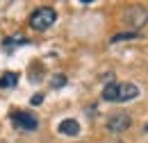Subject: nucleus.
<instances>
[{
    "label": "nucleus",
    "mask_w": 148,
    "mask_h": 143,
    "mask_svg": "<svg viewBox=\"0 0 148 143\" xmlns=\"http://www.w3.org/2000/svg\"><path fill=\"white\" fill-rule=\"evenodd\" d=\"M103 100L107 102H119V82H110L103 89Z\"/></svg>",
    "instance_id": "obj_7"
},
{
    "label": "nucleus",
    "mask_w": 148,
    "mask_h": 143,
    "mask_svg": "<svg viewBox=\"0 0 148 143\" xmlns=\"http://www.w3.org/2000/svg\"><path fill=\"white\" fill-rule=\"evenodd\" d=\"M64 84H66V75H55V77H53V86H55V89L64 86Z\"/></svg>",
    "instance_id": "obj_11"
},
{
    "label": "nucleus",
    "mask_w": 148,
    "mask_h": 143,
    "mask_svg": "<svg viewBox=\"0 0 148 143\" xmlns=\"http://www.w3.org/2000/svg\"><path fill=\"white\" fill-rule=\"evenodd\" d=\"M43 102V93H34L32 95V105H41Z\"/></svg>",
    "instance_id": "obj_12"
},
{
    "label": "nucleus",
    "mask_w": 148,
    "mask_h": 143,
    "mask_svg": "<svg viewBox=\"0 0 148 143\" xmlns=\"http://www.w3.org/2000/svg\"><path fill=\"white\" fill-rule=\"evenodd\" d=\"M59 134H64V136H77V134H80V123L73 121V118L62 121V123H59Z\"/></svg>",
    "instance_id": "obj_6"
},
{
    "label": "nucleus",
    "mask_w": 148,
    "mask_h": 143,
    "mask_svg": "<svg viewBox=\"0 0 148 143\" xmlns=\"http://www.w3.org/2000/svg\"><path fill=\"white\" fill-rule=\"evenodd\" d=\"M146 132H148V125H146Z\"/></svg>",
    "instance_id": "obj_13"
},
{
    "label": "nucleus",
    "mask_w": 148,
    "mask_h": 143,
    "mask_svg": "<svg viewBox=\"0 0 148 143\" xmlns=\"http://www.w3.org/2000/svg\"><path fill=\"white\" fill-rule=\"evenodd\" d=\"M12 121H14V125H16V127L27 129V132H32V129H37V127H39V121L30 114V111H14V114H12Z\"/></svg>",
    "instance_id": "obj_4"
},
{
    "label": "nucleus",
    "mask_w": 148,
    "mask_h": 143,
    "mask_svg": "<svg viewBox=\"0 0 148 143\" xmlns=\"http://www.w3.org/2000/svg\"><path fill=\"white\" fill-rule=\"evenodd\" d=\"M55 20H57V12L53 7H39L30 14V27L37 32H43L50 25H55Z\"/></svg>",
    "instance_id": "obj_1"
},
{
    "label": "nucleus",
    "mask_w": 148,
    "mask_h": 143,
    "mask_svg": "<svg viewBox=\"0 0 148 143\" xmlns=\"http://www.w3.org/2000/svg\"><path fill=\"white\" fill-rule=\"evenodd\" d=\"M134 98H139V86L137 84H130V82L119 84V102H130Z\"/></svg>",
    "instance_id": "obj_5"
},
{
    "label": "nucleus",
    "mask_w": 148,
    "mask_h": 143,
    "mask_svg": "<svg viewBox=\"0 0 148 143\" xmlns=\"http://www.w3.org/2000/svg\"><path fill=\"white\" fill-rule=\"evenodd\" d=\"M130 114L125 111H121V114H112L110 118H107V129H110L112 134H121V132H125L130 127Z\"/></svg>",
    "instance_id": "obj_2"
},
{
    "label": "nucleus",
    "mask_w": 148,
    "mask_h": 143,
    "mask_svg": "<svg viewBox=\"0 0 148 143\" xmlns=\"http://www.w3.org/2000/svg\"><path fill=\"white\" fill-rule=\"evenodd\" d=\"M125 39H137V32H121V34L112 36V43H119V41H125Z\"/></svg>",
    "instance_id": "obj_9"
},
{
    "label": "nucleus",
    "mask_w": 148,
    "mask_h": 143,
    "mask_svg": "<svg viewBox=\"0 0 148 143\" xmlns=\"http://www.w3.org/2000/svg\"><path fill=\"white\" fill-rule=\"evenodd\" d=\"M16 82H18V73L7 71V73H2V75H0V89H14V86H16Z\"/></svg>",
    "instance_id": "obj_8"
},
{
    "label": "nucleus",
    "mask_w": 148,
    "mask_h": 143,
    "mask_svg": "<svg viewBox=\"0 0 148 143\" xmlns=\"http://www.w3.org/2000/svg\"><path fill=\"white\" fill-rule=\"evenodd\" d=\"M5 43H7V46H21V43H27V39H25V36H9Z\"/></svg>",
    "instance_id": "obj_10"
},
{
    "label": "nucleus",
    "mask_w": 148,
    "mask_h": 143,
    "mask_svg": "<svg viewBox=\"0 0 148 143\" xmlns=\"http://www.w3.org/2000/svg\"><path fill=\"white\" fill-rule=\"evenodd\" d=\"M128 25H132L134 30H139V27H144L146 25V20H148V12H146V7H141V5H132L128 9Z\"/></svg>",
    "instance_id": "obj_3"
}]
</instances>
